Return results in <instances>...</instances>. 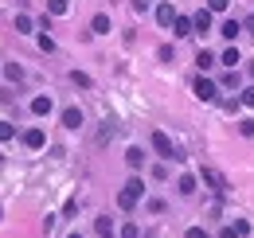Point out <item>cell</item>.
Returning <instances> with one entry per match:
<instances>
[{
    "label": "cell",
    "instance_id": "6da1fadb",
    "mask_svg": "<svg viewBox=\"0 0 254 238\" xmlns=\"http://www.w3.org/2000/svg\"><path fill=\"white\" fill-rule=\"evenodd\" d=\"M141 195H145V183H141V179L133 176V179L126 183V187L118 191V207H122V211H133V207H137V199H141Z\"/></svg>",
    "mask_w": 254,
    "mask_h": 238
},
{
    "label": "cell",
    "instance_id": "7a4b0ae2",
    "mask_svg": "<svg viewBox=\"0 0 254 238\" xmlns=\"http://www.w3.org/2000/svg\"><path fill=\"white\" fill-rule=\"evenodd\" d=\"M153 149L160 152V156H164V160H184V152L176 149V145H172V137H168V133H153Z\"/></svg>",
    "mask_w": 254,
    "mask_h": 238
},
{
    "label": "cell",
    "instance_id": "3957f363",
    "mask_svg": "<svg viewBox=\"0 0 254 238\" xmlns=\"http://www.w3.org/2000/svg\"><path fill=\"white\" fill-rule=\"evenodd\" d=\"M191 94H195L199 102H219V86H215L211 78H203V74L195 78V86H191Z\"/></svg>",
    "mask_w": 254,
    "mask_h": 238
},
{
    "label": "cell",
    "instance_id": "277c9868",
    "mask_svg": "<svg viewBox=\"0 0 254 238\" xmlns=\"http://www.w3.org/2000/svg\"><path fill=\"white\" fill-rule=\"evenodd\" d=\"M199 179H203L215 195H227V176H223L219 168H203V172H199Z\"/></svg>",
    "mask_w": 254,
    "mask_h": 238
},
{
    "label": "cell",
    "instance_id": "5b68a950",
    "mask_svg": "<svg viewBox=\"0 0 254 238\" xmlns=\"http://www.w3.org/2000/svg\"><path fill=\"white\" fill-rule=\"evenodd\" d=\"M157 24H160V28H172V24H176V8H172L168 0L157 4Z\"/></svg>",
    "mask_w": 254,
    "mask_h": 238
},
{
    "label": "cell",
    "instance_id": "8992f818",
    "mask_svg": "<svg viewBox=\"0 0 254 238\" xmlns=\"http://www.w3.org/2000/svg\"><path fill=\"white\" fill-rule=\"evenodd\" d=\"M24 145H28V149H43V145H47V133H43V129H28V133H24Z\"/></svg>",
    "mask_w": 254,
    "mask_h": 238
},
{
    "label": "cell",
    "instance_id": "52a82bcc",
    "mask_svg": "<svg viewBox=\"0 0 254 238\" xmlns=\"http://www.w3.org/2000/svg\"><path fill=\"white\" fill-rule=\"evenodd\" d=\"M51 110H55V102H51V98H43V94H39V98L32 102V114H35V118H47Z\"/></svg>",
    "mask_w": 254,
    "mask_h": 238
},
{
    "label": "cell",
    "instance_id": "ba28073f",
    "mask_svg": "<svg viewBox=\"0 0 254 238\" xmlns=\"http://www.w3.org/2000/svg\"><path fill=\"white\" fill-rule=\"evenodd\" d=\"M172 31H176V35L184 39V35H191V31H195V20H188V16H176V24H172Z\"/></svg>",
    "mask_w": 254,
    "mask_h": 238
},
{
    "label": "cell",
    "instance_id": "9c48e42d",
    "mask_svg": "<svg viewBox=\"0 0 254 238\" xmlns=\"http://www.w3.org/2000/svg\"><path fill=\"white\" fill-rule=\"evenodd\" d=\"M191 20H195V31H211V8H199Z\"/></svg>",
    "mask_w": 254,
    "mask_h": 238
},
{
    "label": "cell",
    "instance_id": "30bf717a",
    "mask_svg": "<svg viewBox=\"0 0 254 238\" xmlns=\"http://www.w3.org/2000/svg\"><path fill=\"white\" fill-rule=\"evenodd\" d=\"M126 164H129V168H133V172H137V168L145 164V152L137 149V145H133V149H126Z\"/></svg>",
    "mask_w": 254,
    "mask_h": 238
},
{
    "label": "cell",
    "instance_id": "8fae6325",
    "mask_svg": "<svg viewBox=\"0 0 254 238\" xmlns=\"http://www.w3.org/2000/svg\"><path fill=\"white\" fill-rule=\"evenodd\" d=\"M90 28H94V35H110V16H106V12H98L94 20H90Z\"/></svg>",
    "mask_w": 254,
    "mask_h": 238
},
{
    "label": "cell",
    "instance_id": "7c38bea8",
    "mask_svg": "<svg viewBox=\"0 0 254 238\" xmlns=\"http://www.w3.org/2000/svg\"><path fill=\"white\" fill-rule=\"evenodd\" d=\"M239 31H247L239 20H223V28H219V35H227V39H239Z\"/></svg>",
    "mask_w": 254,
    "mask_h": 238
},
{
    "label": "cell",
    "instance_id": "4fadbf2b",
    "mask_svg": "<svg viewBox=\"0 0 254 238\" xmlns=\"http://www.w3.org/2000/svg\"><path fill=\"white\" fill-rule=\"evenodd\" d=\"M63 125H66V129H78V125H82V110H74V106L63 110Z\"/></svg>",
    "mask_w": 254,
    "mask_h": 238
},
{
    "label": "cell",
    "instance_id": "5bb4252c",
    "mask_svg": "<svg viewBox=\"0 0 254 238\" xmlns=\"http://www.w3.org/2000/svg\"><path fill=\"white\" fill-rule=\"evenodd\" d=\"M176 191H180V195H191V191H195V176H180L176 179Z\"/></svg>",
    "mask_w": 254,
    "mask_h": 238
},
{
    "label": "cell",
    "instance_id": "9a60e30c",
    "mask_svg": "<svg viewBox=\"0 0 254 238\" xmlns=\"http://www.w3.org/2000/svg\"><path fill=\"white\" fill-rule=\"evenodd\" d=\"M223 62H227V66H231V70H235V66H239V47H227V51H223Z\"/></svg>",
    "mask_w": 254,
    "mask_h": 238
},
{
    "label": "cell",
    "instance_id": "2e32d148",
    "mask_svg": "<svg viewBox=\"0 0 254 238\" xmlns=\"http://www.w3.org/2000/svg\"><path fill=\"white\" fill-rule=\"evenodd\" d=\"M94 231H98L102 238H118V235H114V227H110V219H98V223H94Z\"/></svg>",
    "mask_w": 254,
    "mask_h": 238
},
{
    "label": "cell",
    "instance_id": "e0dca14e",
    "mask_svg": "<svg viewBox=\"0 0 254 238\" xmlns=\"http://www.w3.org/2000/svg\"><path fill=\"white\" fill-rule=\"evenodd\" d=\"M4 74H8L12 82H20V78H24V66H20V62H8V66H4Z\"/></svg>",
    "mask_w": 254,
    "mask_h": 238
},
{
    "label": "cell",
    "instance_id": "ac0fdd59",
    "mask_svg": "<svg viewBox=\"0 0 254 238\" xmlns=\"http://www.w3.org/2000/svg\"><path fill=\"white\" fill-rule=\"evenodd\" d=\"M12 137H16V125H12V121H0V145L12 141Z\"/></svg>",
    "mask_w": 254,
    "mask_h": 238
},
{
    "label": "cell",
    "instance_id": "d6986e66",
    "mask_svg": "<svg viewBox=\"0 0 254 238\" xmlns=\"http://www.w3.org/2000/svg\"><path fill=\"white\" fill-rule=\"evenodd\" d=\"M70 82H74V86H82V90H90V74H82V70H70Z\"/></svg>",
    "mask_w": 254,
    "mask_h": 238
},
{
    "label": "cell",
    "instance_id": "ffe728a7",
    "mask_svg": "<svg viewBox=\"0 0 254 238\" xmlns=\"http://www.w3.org/2000/svg\"><path fill=\"white\" fill-rule=\"evenodd\" d=\"M32 28H35V24H32V16H24V12H20V16H16V31H24V35H28Z\"/></svg>",
    "mask_w": 254,
    "mask_h": 238
},
{
    "label": "cell",
    "instance_id": "44dd1931",
    "mask_svg": "<svg viewBox=\"0 0 254 238\" xmlns=\"http://www.w3.org/2000/svg\"><path fill=\"white\" fill-rule=\"evenodd\" d=\"M47 12H51V16H63V12H66V0H47Z\"/></svg>",
    "mask_w": 254,
    "mask_h": 238
},
{
    "label": "cell",
    "instance_id": "7402d4cb",
    "mask_svg": "<svg viewBox=\"0 0 254 238\" xmlns=\"http://www.w3.org/2000/svg\"><path fill=\"white\" fill-rule=\"evenodd\" d=\"M219 86L235 90V86H239V74H235V70H227V74H223V82H219Z\"/></svg>",
    "mask_w": 254,
    "mask_h": 238
},
{
    "label": "cell",
    "instance_id": "603a6c76",
    "mask_svg": "<svg viewBox=\"0 0 254 238\" xmlns=\"http://www.w3.org/2000/svg\"><path fill=\"white\" fill-rule=\"evenodd\" d=\"M239 133H243V137H254V121L243 118V121H239Z\"/></svg>",
    "mask_w": 254,
    "mask_h": 238
},
{
    "label": "cell",
    "instance_id": "cb8c5ba5",
    "mask_svg": "<svg viewBox=\"0 0 254 238\" xmlns=\"http://www.w3.org/2000/svg\"><path fill=\"white\" fill-rule=\"evenodd\" d=\"M195 62H199V70H207V66H211V62H215V59H211L207 51H199V55H195Z\"/></svg>",
    "mask_w": 254,
    "mask_h": 238
},
{
    "label": "cell",
    "instance_id": "d4e9b609",
    "mask_svg": "<svg viewBox=\"0 0 254 238\" xmlns=\"http://www.w3.org/2000/svg\"><path fill=\"white\" fill-rule=\"evenodd\" d=\"M239 102H243V106H254V86L243 90V94H239Z\"/></svg>",
    "mask_w": 254,
    "mask_h": 238
},
{
    "label": "cell",
    "instance_id": "484cf974",
    "mask_svg": "<svg viewBox=\"0 0 254 238\" xmlns=\"http://www.w3.org/2000/svg\"><path fill=\"white\" fill-rule=\"evenodd\" d=\"M39 47H43V51L51 55V51H55V39H51V35H39Z\"/></svg>",
    "mask_w": 254,
    "mask_h": 238
},
{
    "label": "cell",
    "instance_id": "4316f807",
    "mask_svg": "<svg viewBox=\"0 0 254 238\" xmlns=\"http://www.w3.org/2000/svg\"><path fill=\"white\" fill-rule=\"evenodd\" d=\"M227 4H231V0H207V8H211V12H227Z\"/></svg>",
    "mask_w": 254,
    "mask_h": 238
},
{
    "label": "cell",
    "instance_id": "83f0119b",
    "mask_svg": "<svg viewBox=\"0 0 254 238\" xmlns=\"http://www.w3.org/2000/svg\"><path fill=\"white\" fill-rule=\"evenodd\" d=\"M122 238H137V223H126V227H122Z\"/></svg>",
    "mask_w": 254,
    "mask_h": 238
},
{
    "label": "cell",
    "instance_id": "f1b7e54d",
    "mask_svg": "<svg viewBox=\"0 0 254 238\" xmlns=\"http://www.w3.org/2000/svg\"><path fill=\"white\" fill-rule=\"evenodd\" d=\"M184 238H207V231H203V227H188V235Z\"/></svg>",
    "mask_w": 254,
    "mask_h": 238
},
{
    "label": "cell",
    "instance_id": "f546056e",
    "mask_svg": "<svg viewBox=\"0 0 254 238\" xmlns=\"http://www.w3.org/2000/svg\"><path fill=\"white\" fill-rule=\"evenodd\" d=\"M219 238H243V235H239L235 227H223V231H219Z\"/></svg>",
    "mask_w": 254,
    "mask_h": 238
},
{
    "label": "cell",
    "instance_id": "4dcf8cb0",
    "mask_svg": "<svg viewBox=\"0 0 254 238\" xmlns=\"http://www.w3.org/2000/svg\"><path fill=\"white\" fill-rule=\"evenodd\" d=\"M243 28H247V31L254 35V16H247V24H243Z\"/></svg>",
    "mask_w": 254,
    "mask_h": 238
},
{
    "label": "cell",
    "instance_id": "1f68e13d",
    "mask_svg": "<svg viewBox=\"0 0 254 238\" xmlns=\"http://www.w3.org/2000/svg\"><path fill=\"white\" fill-rule=\"evenodd\" d=\"M70 238H82V235H78V231H74V235H70Z\"/></svg>",
    "mask_w": 254,
    "mask_h": 238
}]
</instances>
